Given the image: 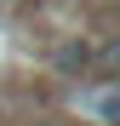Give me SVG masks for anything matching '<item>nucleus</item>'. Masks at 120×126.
Masks as SVG:
<instances>
[{"instance_id":"nucleus-1","label":"nucleus","mask_w":120,"mask_h":126,"mask_svg":"<svg viewBox=\"0 0 120 126\" xmlns=\"http://www.w3.org/2000/svg\"><path fill=\"white\" fill-rule=\"evenodd\" d=\"M92 63H97L92 46H63V52H57V69H92Z\"/></svg>"}]
</instances>
